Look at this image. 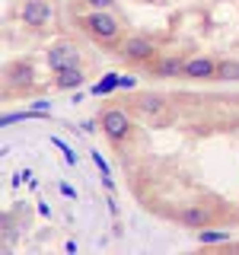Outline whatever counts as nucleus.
<instances>
[{"instance_id": "7", "label": "nucleus", "mask_w": 239, "mask_h": 255, "mask_svg": "<svg viewBox=\"0 0 239 255\" xmlns=\"http://www.w3.org/2000/svg\"><path fill=\"white\" fill-rule=\"evenodd\" d=\"M182 80L191 83H214L217 80V58H207V54H191L182 64Z\"/></svg>"}, {"instance_id": "12", "label": "nucleus", "mask_w": 239, "mask_h": 255, "mask_svg": "<svg viewBox=\"0 0 239 255\" xmlns=\"http://www.w3.org/2000/svg\"><path fill=\"white\" fill-rule=\"evenodd\" d=\"M217 80L220 83H239V58H217Z\"/></svg>"}, {"instance_id": "1", "label": "nucleus", "mask_w": 239, "mask_h": 255, "mask_svg": "<svg viewBox=\"0 0 239 255\" xmlns=\"http://www.w3.org/2000/svg\"><path fill=\"white\" fill-rule=\"evenodd\" d=\"M77 26L93 45L109 48V51H118V45L124 42V22L112 10H86L77 16Z\"/></svg>"}, {"instance_id": "13", "label": "nucleus", "mask_w": 239, "mask_h": 255, "mask_svg": "<svg viewBox=\"0 0 239 255\" xmlns=\"http://www.w3.org/2000/svg\"><path fill=\"white\" fill-rule=\"evenodd\" d=\"M42 118H48L45 112H38V109H19V112H6L3 115V128H10V125H16V122H42Z\"/></svg>"}, {"instance_id": "20", "label": "nucleus", "mask_w": 239, "mask_h": 255, "mask_svg": "<svg viewBox=\"0 0 239 255\" xmlns=\"http://www.w3.org/2000/svg\"><path fill=\"white\" fill-rule=\"evenodd\" d=\"M32 109H38V112H45V115H51V102H48V99H35V102H32Z\"/></svg>"}, {"instance_id": "18", "label": "nucleus", "mask_w": 239, "mask_h": 255, "mask_svg": "<svg viewBox=\"0 0 239 255\" xmlns=\"http://www.w3.org/2000/svg\"><path fill=\"white\" fill-rule=\"evenodd\" d=\"M58 191H61L64 198H70V201L77 198V188H74V185H67V182H58Z\"/></svg>"}, {"instance_id": "5", "label": "nucleus", "mask_w": 239, "mask_h": 255, "mask_svg": "<svg viewBox=\"0 0 239 255\" xmlns=\"http://www.w3.org/2000/svg\"><path fill=\"white\" fill-rule=\"evenodd\" d=\"M45 64L54 70H64V67H80L83 64V54H80V48L70 42V38H61V42H51L45 48Z\"/></svg>"}, {"instance_id": "6", "label": "nucleus", "mask_w": 239, "mask_h": 255, "mask_svg": "<svg viewBox=\"0 0 239 255\" xmlns=\"http://www.w3.org/2000/svg\"><path fill=\"white\" fill-rule=\"evenodd\" d=\"M16 13H19L22 26H29V29H35V32L48 29V26H51V19H54L51 0H22Z\"/></svg>"}, {"instance_id": "17", "label": "nucleus", "mask_w": 239, "mask_h": 255, "mask_svg": "<svg viewBox=\"0 0 239 255\" xmlns=\"http://www.w3.org/2000/svg\"><path fill=\"white\" fill-rule=\"evenodd\" d=\"M80 3H83L86 10H115L118 0H80Z\"/></svg>"}, {"instance_id": "8", "label": "nucleus", "mask_w": 239, "mask_h": 255, "mask_svg": "<svg viewBox=\"0 0 239 255\" xmlns=\"http://www.w3.org/2000/svg\"><path fill=\"white\" fill-rule=\"evenodd\" d=\"M182 64H185L182 54H156L147 64V74L159 80H182Z\"/></svg>"}, {"instance_id": "11", "label": "nucleus", "mask_w": 239, "mask_h": 255, "mask_svg": "<svg viewBox=\"0 0 239 255\" xmlns=\"http://www.w3.org/2000/svg\"><path fill=\"white\" fill-rule=\"evenodd\" d=\"M195 236H198L201 246H227L230 230H223V227H201V230H195Z\"/></svg>"}, {"instance_id": "16", "label": "nucleus", "mask_w": 239, "mask_h": 255, "mask_svg": "<svg viewBox=\"0 0 239 255\" xmlns=\"http://www.w3.org/2000/svg\"><path fill=\"white\" fill-rule=\"evenodd\" d=\"M51 143H54V147H58V150H61V156H64V159H67V163H70V166H77V153H74V147H70V143H64L61 137H51Z\"/></svg>"}, {"instance_id": "14", "label": "nucleus", "mask_w": 239, "mask_h": 255, "mask_svg": "<svg viewBox=\"0 0 239 255\" xmlns=\"http://www.w3.org/2000/svg\"><path fill=\"white\" fill-rule=\"evenodd\" d=\"M115 90H121V74H106L99 83H93V96H112Z\"/></svg>"}, {"instance_id": "21", "label": "nucleus", "mask_w": 239, "mask_h": 255, "mask_svg": "<svg viewBox=\"0 0 239 255\" xmlns=\"http://www.w3.org/2000/svg\"><path fill=\"white\" fill-rule=\"evenodd\" d=\"M38 214H42V217H51V207L42 201V204H38Z\"/></svg>"}, {"instance_id": "4", "label": "nucleus", "mask_w": 239, "mask_h": 255, "mask_svg": "<svg viewBox=\"0 0 239 255\" xmlns=\"http://www.w3.org/2000/svg\"><path fill=\"white\" fill-rule=\"evenodd\" d=\"M118 58H121L127 67H147L150 61L156 58V42L150 35H140V32H127L124 35V42L118 45Z\"/></svg>"}, {"instance_id": "3", "label": "nucleus", "mask_w": 239, "mask_h": 255, "mask_svg": "<svg viewBox=\"0 0 239 255\" xmlns=\"http://www.w3.org/2000/svg\"><path fill=\"white\" fill-rule=\"evenodd\" d=\"M124 106H127V112H131L134 118H143V122H150V125H163L166 118H169V109H172L163 93H150V90L127 96Z\"/></svg>"}, {"instance_id": "10", "label": "nucleus", "mask_w": 239, "mask_h": 255, "mask_svg": "<svg viewBox=\"0 0 239 255\" xmlns=\"http://www.w3.org/2000/svg\"><path fill=\"white\" fill-rule=\"evenodd\" d=\"M83 83H86L83 64H80V67H64V70H54V86H58V90H80Z\"/></svg>"}, {"instance_id": "19", "label": "nucleus", "mask_w": 239, "mask_h": 255, "mask_svg": "<svg viewBox=\"0 0 239 255\" xmlns=\"http://www.w3.org/2000/svg\"><path fill=\"white\" fill-rule=\"evenodd\" d=\"M137 86V77L134 74H121V90H134Z\"/></svg>"}, {"instance_id": "2", "label": "nucleus", "mask_w": 239, "mask_h": 255, "mask_svg": "<svg viewBox=\"0 0 239 255\" xmlns=\"http://www.w3.org/2000/svg\"><path fill=\"white\" fill-rule=\"evenodd\" d=\"M99 131L109 137L112 147H121L134 137V115L127 106H106L99 112Z\"/></svg>"}, {"instance_id": "15", "label": "nucleus", "mask_w": 239, "mask_h": 255, "mask_svg": "<svg viewBox=\"0 0 239 255\" xmlns=\"http://www.w3.org/2000/svg\"><path fill=\"white\" fill-rule=\"evenodd\" d=\"M90 159H93V163H96V169H99V175H102V185H106V188L112 191V188H115V182H112V169H109L106 156H102L99 150H93V153H90Z\"/></svg>"}, {"instance_id": "9", "label": "nucleus", "mask_w": 239, "mask_h": 255, "mask_svg": "<svg viewBox=\"0 0 239 255\" xmlns=\"http://www.w3.org/2000/svg\"><path fill=\"white\" fill-rule=\"evenodd\" d=\"M214 217H217V214H214L207 204H185L179 214H175V220H179L182 227H188V230L211 227V223H214Z\"/></svg>"}]
</instances>
